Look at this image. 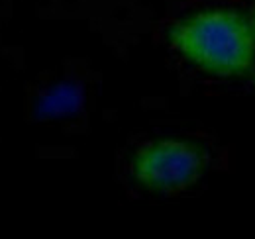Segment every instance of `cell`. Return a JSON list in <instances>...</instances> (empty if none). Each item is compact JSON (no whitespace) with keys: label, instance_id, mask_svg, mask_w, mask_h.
Instances as JSON below:
<instances>
[{"label":"cell","instance_id":"obj_2","mask_svg":"<svg viewBox=\"0 0 255 239\" xmlns=\"http://www.w3.org/2000/svg\"><path fill=\"white\" fill-rule=\"evenodd\" d=\"M133 173L139 182L155 190H181L202 173L198 151L181 141H157L137 153Z\"/></svg>","mask_w":255,"mask_h":239},{"label":"cell","instance_id":"obj_3","mask_svg":"<svg viewBox=\"0 0 255 239\" xmlns=\"http://www.w3.org/2000/svg\"><path fill=\"white\" fill-rule=\"evenodd\" d=\"M254 31H255V12H254Z\"/></svg>","mask_w":255,"mask_h":239},{"label":"cell","instance_id":"obj_1","mask_svg":"<svg viewBox=\"0 0 255 239\" xmlns=\"http://www.w3.org/2000/svg\"><path fill=\"white\" fill-rule=\"evenodd\" d=\"M171 45L196 67L216 75L242 73L255 57L254 33L228 12H202L181 22L171 31Z\"/></svg>","mask_w":255,"mask_h":239}]
</instances>
